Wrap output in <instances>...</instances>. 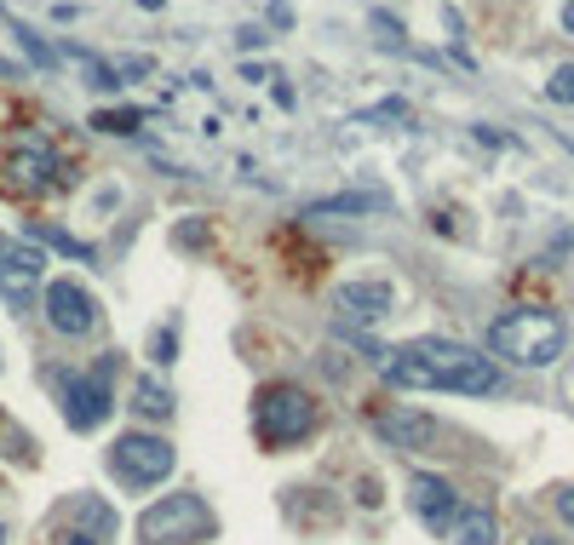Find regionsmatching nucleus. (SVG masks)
<instances>
[{
    "label": "nucleus",
    "instance_id": "2eb2a0df",
    "mask_svg": "<svg viewBox=\"0 0 574 545\" xmlns=\"http://www.w3.org/2000/svg\"><path fill=\"white\" fill-rule=\"evenodd\" d=\"M127 408L138 419H173V391L161 385V379L144 373V379H133V402H127Z\"/></svg>",
    "mask_w": 574,
    "mask_h": 545
},
{
    "label": "nucleus",
    "instance_id": "1a4fd4ad",
    "mask_svg": "<svg viewBox=\"0 0 574 545\" xmlns=\"http://www.w3.org/2000/svg\"><path fill=\"white\" fill-rule=\"evenodd\" d=\"M40 276H47V253L35 241H0V299L24 305V299H35Z\"/></svg>",
    "mask_w": 574,
    "mask_h": 545
},
{
    "label": "nucleus",
    "instance_id": "412c9836",
    "mask_svg": "<svg viewBox=\"0 0 574 545\" xmlns=\"http://www.w3.org/2000/svg\"><path fill=\"white\" fill-rule=\"evenodd\" d=\"M208 236H213V225H208V218H184V225L173 230V241H178V248H208Z\"/></svg>",
    "mask_w": 574,
    "mask_h": 545
},
{
    "label": "nucleus",
    "instance_id": "7ed1b4c3",
    "mask_svg": "<svg viewBox=\"0 0 574 545\" xmlns=\"http://www.w3.org/2000/svg\"><path fill=\"white\" fill-rule=\"evenodd\" d=\"M47 379H52L58 402H64L70 431H98V426L115 414V391H110V379H115V351L98 356L87 373H47Z\"/></svg>",
    "mask_w": 574,
    "mask_h": 545
},
{
    "label": "nucleus",
    "instance_id": "f3484780",
    "mask_svg": "<svg viewBox=\"0 0 574 545\" xmlns=\"http://www.w3.org/2000/svg\"><path fill=\"white\" fill-rule=\"evenodd\" d=\"M29 241H47V248H58V253H70V258H80V265H92V248L87 241H75L70 230H58V225H29Z\"/></svg>",
    "mask_w": 574,
    "mask_h": 545
},
{
    "label": "nucleus",
    "instance_id": "f257e3e1",
    "mask_svg": "<svg viewBox=\"0 0 574 545\" xmlns=\"http://www.w3.org/2000/svg\"><path fill=\"white\" fill-rule=\"evenodd\" d=\"M397 391H460V396H495L500 391V368L495 356L460 345V339H408L391 351V362L379 368Z\"/></svg>",
    "mask_w": 574,
    "mask_h": 545
},
{
    "label": "nucleus",
    "instance_id": "7c9ffc66",
    "mask_svg": "<svg viewBox=\"0 0 574 545\" xmlns=\"http://www.w3.org/2000/svg\"><path fill=\"white\" fill-rule=\"evenodd\" d=\"M0 545H7V529H0Z\"/></svg>",
    "mask_w": 574,
    "mask_h": 545
},
{
    "label": "nucleus",
    "instance_id": "393cba45",
    "mask_svg": "<svg viewBox=\"0 0 574 545\" xmlns=\"http://www.w3.org/2000/svg\"><path fill=\"white\" fill-rule=\"evenodd\" d=\"M551 506H558V517L574 529V489H558V494H551Z\"/></svg>",
    "mask_w": 574,
    "mask_h": 545
},
{
    "label": "nucleus",
    "instance_id": "ddd939ff",
    "mask_svg": "<svg viewBox=\"0 0 574 545\" xmlns=\"http://www.w3.org/2000/svg\"><path fill=\"white\" fill-rule=\"evenodd\" d=\"M448 540H460V545H495L500 540V522H495V511H488V506H460Z\"/></svg>",
    "mask_w": 574,
    "mask_h": 545
},
{
    "label": "nucleus",
    "instance_id": "5701e85b",
    "mask_svg": "<svg viewBox=\"0 0 574 545\" xmlns=\"http://www.w3.org/2000/svg\"><path fill=\"white\" fill-rule=\"evenodd\" d=\"M115 69H121V80H144V75H150V69H155V58H144V52H133V58H121V64H115Z\"/></svg>",
    "mask_w": 574,
    "mask_h": 545
},
{
    "label": "nucleus",
    "instance_id": "423d86ee",
    "mask_svg": "<svg viewBox=\"0 0 574 545\" xmlns=\"http://www.w3.org/2000/svg\"><path fill=\"white\" fill-rule=\"evenodd\" d=\"M213 529H219V517H213V506L201 494H167V499H155L150 511L138 517V540L144 545H167V540H213Z\"/></svg>",
    "mask_w": 574,
    "mask_h": 545
},
{
    "label": "nucleus",
    "instance_id": "9b49d317",
    "mask_svg": "<svg viewBox=\"0 0 574 545\" xmlns=\"http://www.w3.org/2000/svg\"><path fill=\"white\" fill-rule=\"evenodd\" d=\"M408 506H414V517L425 522L430 534H448V529H454V517H460L454 489H448L442 477H430V471H414V477H408Z\"/></svg>",
    "mask_w": 574,
    "mask_h": 545
},
{
    "label": "nucleus",
    "instance_id": "4be33fe9",
    "mask_svg": "<svg viewBox=\"0 0 574 545\" xmlns=\"http://www.w3.org/2000/svg\"><path fill=\"white\" fill-rule=\"evenodd\" d=\"M546 98L551 104H574V64H558V75L546 80Z\"/></svg>",
    "mask_w": 574,
    "mask_h": 545
},
{
    "label": "nucleus",
    "instance_id": "20e7f679",
    "mask_svg": "<svg viewBox=\"0 0 574 545\" xmlns=\"http://www.w3.org/2000/svg\"><path fill=\"white\" fill-rule=\"evenodd\" d=\"M253 426H259V436L271 442V448H294V442L311 436V426H316V402H311V391H304V385L276 379V385L259 391Z\"/></svg>",
    "mask_w": 574,
    "mask_h": 545
},
{
    "label": "nucleus",
    "instance_id": "a878e982",
    "mask_svg": "<svg viewBox=\"0 0 574 545\" xmlns=\"http://www.w3.org/2000/svg\"><path fill=\"white\" fill-rule=\"evenodd\" d=\"M271 24H276V29L294 24V7H287V0H271Z\"/></svg>",
    "mask_w": 574,
    "mask_h": 545
},
{
    "label": "nucleus",
    "instance_id": "6e6552de",
    "mask_svg": "<svg viewBox=\"0 0 574 545\" xmlns=\"http://www.w3.org/2000/svg\"><path fill=\"white\" fill-rule=\"evenodd\" d=\"M397 310V293H391V281H345V288L334 293V321L345 333H367V328H379L385 316Z\"/></svg>",
    "mask_w": 574,
    "mask_h": 545
},
{
    "label": "nucleus",
    "instance_id": "c756f323",
    "mask_svg": "<svg viewBox=\"0 0 574 545\" xmlns=\"http://www.w3.org/2000/svg\"><path fill=\"white\" fill-rule=\"evenodd\" d=\"M528 545H558V540H528Z\"/></svg>",
    "mask_w": 574,
    "mask_h": 545
},
{
    "label": "nucleus",
    "instance_id": "dca6fc26",
    "mask_svg": "<svg viewBox=\"0 0 574 545\" xmlns=\"http://www.w3.org/2000/svg\"><path fill=\"white\" fill-rule=\"evenodd\" d=\"M75 517H80V534H92V540H115V511L104 506L98 494H80V506H75Z\"/></svg>",
    "mask_w": 574,
    "mask_h": 545
},
{
    "label": "nucleus",
    "instance_id": "39448f33",
    "mask_svg": "<svg viewBox=\"0 0 574 545\" xmlns=\"http://www.w3.org/2000/svg\"><path fill=\"white\" fill-rule=\"evenodd\" d=\"M173 466H178V448L155 431H127L110 442V477L127 482V489H155V482L173 477Z\"/></svg>",
    "mask_w": 574,
    "mask_h": 545
},
{
    "label": "nucleus",
    "instance_id": "6ab92c4d",
    "mask_svg": "<svg viewBox=\"0 0 574 545\" xmlns=\"http://www.w3.org/2000/svg\"><path fill=\"white\" fill-rule=\"evenodd\" d=\"M150 362H155V368L178 362V321H161V328L150 333Z\"/></svg>",
    "mask_w": 574,
    "mask_h": 545
},
{
    "label": "nucleus",
    "instance_id": "cd10ccee",
    "mask_svg": "<svg viewBox=\"0 0 574 545\" xmlns=\"http://www.w3.org/2000/svg\"><path fill=\"white\" fill-rule=\"evenodd\" d=\"M563 35H574V0H563Z\"/></svg>",
    "mask_w": 574,
    "mask_h": 545
},
{
    "label": "nucleus",
    "instance_id": "b1692460",
    "mask_svg": "<svg viewBox=\"0 0 574 545\" xmlns=\"http://www.w3.org/2000/svg\"><path fill=\"white\" fill-rule=\"evenodd\" d=\"M357 121H408V104H402V98H391V104H379V110H362Z\"/></svg>",
    "mask_w": 574,
    "mask_h": 545
},
{
    "label": "nucleus",
    "instance_id": "f03ea898",
    "mask_svg": "<svg viewBox=\"0 0 574 545\" xmlns=\"http://www.w3.org/2000/svg\"><path fill=\"white\" fill-rule=\"evenodd\" d=\"M563 345H569L563 316L558 310H535V305L506 310L495 328H488V351L506 356L511 368H551V362L563 356Z\"/></svg>",
    "mask_w": 574,
    "mask_h": 545
},
{
    "label": "nucleus",
    "instance_id": "a211bd4d",
    "mask_svg": "<svg viewBox=\"0 0 574 545\" xmlns=\"http://www.w3.org/2000/svg\"><path fill=\"white\" fill-rule=\"evenodd\" d=\"M0 454H7L12 466H35V442H29V431L12 426L7 414H0Z\"/></svg>",
    "mask_w": 574,
    "mask_h": 545
},
{
    "label": "nucleus",
    "instance_id": "f8f14e48",
    "mask_svg": "<svg viewBox=\"0 0 574 545\" xmlns=\"http://www.w3.org/2000/svg\"><path fill=\"white\" fill-rule=\"evenodd\" d=\"M0 173H12V185H52V173H58V155H52V144L40 132H17V144H12V155L0 161Z\"/></svg>",
    "mask_w": 574,
    "mask_h": 545
},
{
    "label": "nucleus",
    "instance_id": "0eeeda50",
    "mask_svg": "<svg viewBox=\"0 0 574 545\" xmlns=\"http://www.w3.org/2000/svg\"><path fill=\"white\" fill-rule=\"evenodd\" d=\"M98 299L80 288L75 276H58V281H47V328L52 333H64V339H87V333H98Z\"/></svg>",
    "mask_w": 574,
    "mask_h": 545
},
{
    "label": "nucleus",
    "instance_id": "c85d7f7f",
    "mask_svg": "<svg viewBox=\"0 0 574 545\" xmlns=\"http://www.w3.org/2000/svg\"><path fill=\"white\" fill-rule=\"evenodd\" d=\"M0 75H17V64H7V58H0Z\"/></svg>",
    "mask_w": 574,
    "mask_h": 545
},
{
    "label": "nucleus",
    "instance_id": "4468645a",
    "mask_svg": "<svg viewBox=\"0 0 574 545\" xmlns=\"http://www.w3.org/2000/svg\"><path fill=\"white\" fill-rule=\"evenodd\" d=\"M385 207H391V195H385V190H345V195L311 201V218H322V213H385Z\"/></svg>",
    "mask_w": 574,
    "mask_h": 545
},
{
    "label": "nucleus",
    "instance_id": "aec40b11",
    "mask_svg": "<svg viewBox=\"0 0 574 545\" xmlns=\"http://www.w3.org/2000/svg\"><path fill=\"white\" fill-rule=\"evenodd\" d=\"M138 121H144V110H98L92 127L98 132H138Z\"/></svg>",
    "mask_w": 574,
    "mask_h": 545
},
{
    "label": "nucleus",
    "instance_id": "bb28decb",
    "mask_svg": "<svg viewBox=\"0 0 574 545\" xmlns=\"http://www.w3.org/2000/svg\"><path fill=\"white\" fill-rule=\"evenodd\" d=\"M52 545H104V540H92V534H80V529H70V534H58Z\"/></svg>",
    "mask_w": 574,
    "mask_h": 545
},
{
    "label": "nucleus",
    "instance_id": "9d476101",
    "mask_svg": "<svg viewBox=\"0 0 574 545\" xmlns=\"http://www.w3.org/2000/svg\"><path fill=\"white\" fill-rule=\"evenodd\" d=\"M374 431L391 442V448H402V454H442V426H437L430 414H420V408H391V414H379Z\"/></svg>",
    "mask_w": 574,
    "mask_h": 545
}]
</instances>
